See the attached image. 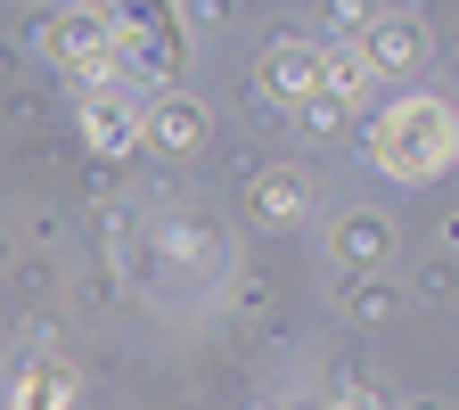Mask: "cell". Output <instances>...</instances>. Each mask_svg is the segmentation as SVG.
I'll return each instance as SVG.
<instances>
[{
  "instance_id": "obj_1",
  "label": "cell",
  "mask_w": 459,
  "mask_h": 410,
  "mask_svg": "<svg viewBox=\"0 0 459 410\" xmlns=\"http://www.w3.org/2000/svg\"><path fill=\"white\" fill-rule=\"evenodd\" d=\"M369 148H377L385 172H402V181H427V172L451 164V107H435V99H402L385 124H377Z\"/></svg>"
},
{
  "instance_id": "obj_2",
  "label": "cell",
  "mask_w": 459,
  "mask_h": 410,
  "mask_svg": "<svg viewBox=\"0 0 459 410\" xmlns=\"http://www.w3.org/2000/svg\"><path fill=\"white\" fill-rule=\"evenodd\" d=\"M41 49L57 57V66H66V74H82V83H107L115 66H124V41H115L107 33V17H49L41 25Z\"/></svg>"
},
{
  "instance_id": "obj_3",
  "label": "cell",
  "mask_w": 459,
  "mask_h": 410,
  "mask_svg": "<svg viewBox=\"0 0 459 410\" xmlns=\"http://www.w3.org/2000/svg\"><path fill=\"white\" fill-rule=\"evenodd\" d=\"M263 91L271 99H312V91H328V49H312V41H271L263 49Z\"/></svg>"
},
{
  "instance_id": "obj_4",
  "label": "cell",
  "mask_w": 459,
  "mask_h": 410,
  "mask_svg": "<svg viewBox=\"0 0 459 410\" xmlns=\"http://www.w3.org/2000/svg\"><path fill=\"white\" fill-rule=\"evenodd\" d=\"M369 57H377V74H419L427 66V25L419 17H377Z\"/></svg>"
},
{
  "instance_id": "obj_5",
  "label": "cell",
  "mask_w": 459,
  "mask_h": 410,
  "mask_svg": "<svg viewBox=\"0 0 459 410\" xmlns=\"http://www.w3.org/2000/svg\"><path fill=\"white\" fill-rule=\"evenodd\" d=\"M82 124H91V148H132V132H148V115L132 99H115V91H91Z\"/></svg>"
},
{
  "instance_id": "obj_6",
  "label": "cell",
  "mask_w": 459,
  "mask_h": 410,
  "mask_svg": "<svg viewBox=\"0 0 459 410\" xmlns=\"http://www.w3.org/2000/svg\"><path fill=\"white\" fill-rule=\"evenodd\" d=\"M369 83H377V57L369 49H328V91L336 99H361Z\"/></svg>"
},
{
  "instance_id": "obj_7",
  "label": "cell",
  "mask_w": 459,
  "mask_h": 410,
  "mask_svg": "<svg viewBox=\"0 0 459 410\" xmlns=\"http://www.w3.org/2000/svg\"><path fill=\"white\" fill-rule=\"evenodd\" d=\"M197 124H205V115H197L189 99H164V107L148 115V140H164V148H189V140H197Z\"/></svg>"
},
{
  "instance_id": "obj_8",
  "label": "cell",
  "mask_w": 459,
  "mask_h": 410,
  "mask_svg": "<svg viewBox=\"0 0 459 410\" xmlns=\"http://www.w3.org/2000/svg\"><path fill=\"white\" fill-rule=\"evenodd\" d=\"M255 205L279 214V222H296L304 214V172H263V181H255Z\"/></svg>"
},
{
  "instance_id": "obj_9",
  "label": "cell",
  "mask_w": 459,
  "mask_h": 410,
  "mask_svg": "<svg viewBox=\"0 0 459 410\" xmlns=\"http://www.w3.org/2000/svg\"><path fill=\"white\" fill-rule=\"evenodd\" d=\"M57 402H66V370H57V362H33L25 386H17V410H57Z\"/></svg>"
}]
</instances>
